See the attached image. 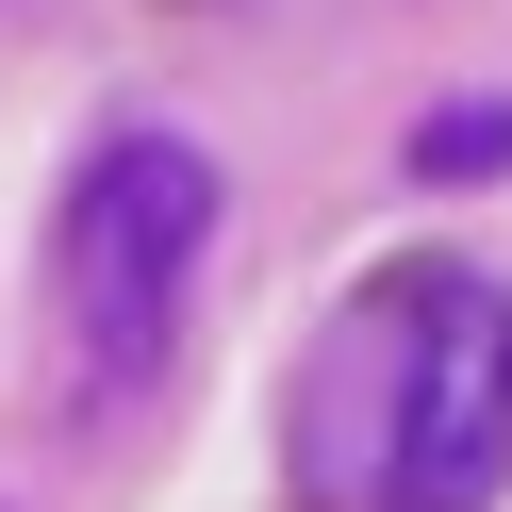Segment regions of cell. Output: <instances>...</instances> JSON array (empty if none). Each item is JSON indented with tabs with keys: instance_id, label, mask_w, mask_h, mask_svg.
<instances>
[{
	"instance_id": "obj_1",
	"label": "cell",
	"mask_w": 512,
	"mask_h": 512,
	"mask_svg": "<svg viewBox=\"0 0 512 512\" xmlns=\"http://www.w3.org/2000/svg\"><path fill=\"white\" fill-rule=\"evenodd\" d=\"M298 512H479L512 479V298L479 265H380L281 380Z\"/></svg>"
},
{
	"instance_id": "obj_2",
	"label": "cell",
	"mask_w": 512,
	"mask_h": 512,
	"mask_svg": "<svg viewBox=\"0 0 512 512\" xmlns=\"http://www.w3.org/2000/svg\"><path fill=\"white\" fill-rule=\"evenodd\" d=\"M215 248V166L182 133H100L50 215V298H67V347L100 397L166 380V331H182V281Z\"/></svg>"
},
{
	"instance_id": "obj_3",
	"label": "cell",
	"mask_w": 512,
	"mask_h": 512,
	"mask_svg": "<svg viewBox=\"0 0 512 512\" xmlns=\"http://www.w3.org/2000/svg\"><path fill=\"white\" fill-rule=\"evenodd\" d=\"M512 166V100H446L413 116V182H496Z\"/></svg>"
}]
</instances>
